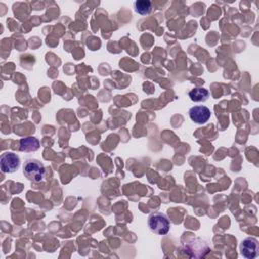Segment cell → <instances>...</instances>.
Instances as JSON below:
<instances>
[{
	"label": "cell",
	"mask_w": 259,
	"mask_h": 259,
	"mask_svg": "<svg viewBox=\"0 0 259 259\" xmlns=\"http://www.w3.org/2000/svg\"><path fill=\"white\" fill-rule=\"evenodd\" d=\"M39 141L34 137H26L20 140L19 150L22 152H34L39 149Z\"/></svg>",
	"instance_id": "cell-7"
},
{
	"label": "cell",
	"mask_w": 259,
	"mask_h": 259,
	"mask_svg": "<svg viewBox=\"0 0 259 259\" xmlns=\"http://www.w3.org/2000/svg\"><path fill=\"white\" fill-rule=\"evenodd\" d=\"M20 166L19 157L13 152H5L0 157V167L3 173H13Z\"/></svg>",
	"instance_id": "cell-4"
},
{
	"label": "cell",
	"mask_w": 259,
	"mask_h": 259,
	"mask_svg": "<svg viewBox=\"0 0 259 259\" xmlns=\"http://www.w3.org/2000/svg\"><path fill=\"white\" fill-rule=\"evenodd\" d=\"M183 251L190 257L199 258L204 257L210 251V248L203 240L199 238H192L184 243Z\"/></svg>",
	"instance_id": "cell-3"
},
{
	"label": "cell",
	"mask_w": 259,
	"mask_h": 259,
	"mask_svg": "<svg viewBox=\"0 0 259 259\" xmlns=\"http://www.w3.org/2000/svg\"><path fill=\"white\" fill-rule=\"evenodd\" d=\"M258 241L255 238L248 237L240 244V253L246 259H253L258 255Z\"/></svg>",
	"instance_id": "cell-6"
},
{
	"label": "cell",
	"mask_w": 259,
	"mask_h": 259,
	"mask_svg": "<svg viewBox=\"0 0 259 259\" xmlns=\"http://www.w3.org/2000/svg\"><path fill=\"white\" fill-rule=\"evenodd\" d=\"M23 174L32 182H40L45 177L46 169L44 164L38 160L28 159L23 165Z\"/></svg>",
	"instance_id": "cell-1"
},
{
	"label": "cell",
	"mask_w": 259,
	"mask_h": 259,
	"mask_svg": "<svg viewBox=\"0 0 259 259\" xmlns=\"http://www.w3.org/2000/svg\"><path fill=\"white\" fill-rule=\"evenodd\" d=\"M188 96L194 102H201L208 98L209 91L203 87H195L188 92Z\"/></svg>",
	"instance_id": "cell-8"
},
{
	"label": "cell",
	"mask_w": 259,
	"mask_h": 259,
	"mask_svg": "<svg viewBox=\"0 0 259 259\" xmlns=\"http://www.w3.org/2000/svg\"><path fill=\"white\" fill-rule=\"evenodd\" d=\"M135 11L141 15L149 14L152 10V2L149 0H138L134 2Z\"/></svg>",
	"instance_id": "cell-9"
},
{
	"label": "cell",
	"mask_w": 259,
	"mask_h": 259,
	"mask_svg": "<svg viewBox=\"0 0 259 259\" xmlns=\"http://www.w3.org/2000/svg\"><path fill=\"white\" fill-rule=\"evenodd\" d=\"M188 115L192 121L198 124H204L210 118L211 112L205 105H196L189 109Z\"/></svg>",
	"instance_id": "cell-5"
},
{
	"label": "cell",
	"mask_w": 259,
	"mask_h": 259,
	"mask_svg": "<svg viewBox=\"0 0 259 259\" xmlns=\"http://www.w3.org/2000/svg\"><path fill=\"white\" fill-rule=\"evenodd\" d=\"M148 226L155 234L164 236L168 234L171 224L165 213L153 212L148 218Z\"/></svg>",
	"instance_id": "cell-2"
}]
</instances>
